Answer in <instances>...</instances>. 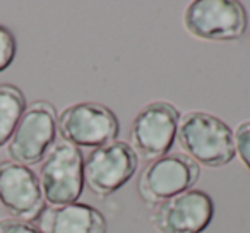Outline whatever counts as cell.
<instances>
[{
  "label": "cell",
  "mask_w": 250,
  "mask_h": 233,
  "mask_svg": "<svg viewBox=\"0 0 250 233\" xmlns=\"http://www.w3.org/2000/svg\"><path fill=\"white\" fill-rule=\"evenodd\" d=\"M57 111L48 101L26 106L18 127L7 143V153L14 163L36 165L45 160L57 139Z\"/></svg>",
  "instance_id": "cell-5"
},
{
  "label": "cell",
  "mask_w": 250,
  "mask_h": 233,
  "mask_svg": "<svg viewBox=\"0 0 250 233\" xmlns=\"http://www.w3.org/2000/svg\"><path fill=\"white\" fill-rule=\"evenodd\" d=\"M180 113L168 101L147 103L132 122L130 146L137 158L154 161L170 153L177 141Z\"/></svg>",
  "instance_id": "cell-8"
},
{
  "label": "cell",
  "mask_w": 250,
  "mask_h": 233,
  "mask_svg": "<svg viewBox=\"0 0 250 233\" xmlns=\"http://www.w3.org/2000/svg\"><path fill=\"white\" fill-rule=\"evenodd\" d=\"M233 139H235V153L238 154L243 167L250 171V120L236 127Z\"/></svg>",
  "instance_id": "cell-14"
},
{
  "label": "cell",
  "mask_w": 250,
  "mask_h": 233,
  "mask_svg": "<svg viewBox=\"0 0 250 233\" xmlns=\"http://www.w3.org/2000/svg\"><path fill=\"white\" fill-rule=\"evenodd\" d=\"M57 129L65 143L76 148L98 149L117 141L120 124L108 106L83 101L67 106L57 117Z\"/></svg>",
  "instance_id": "cell-4"
},
{
  "label": "cell",
  "mask_w": 250,
  "mask_h": 233,
  "mask_svg": "<svg viewBox=\"0 0 250 233\" xmlns=\"http://www.w3.org/2000/svg\"><path fill=\"white\" fill-rule=\"evenodd\" d=\"M137 167L139 158L132 146L124 141H113L84 158V187L98 197H108L134 177Z\"/></svg>",
  "instance_id": "cell-7"
},
{
  "label": "cell",
  "mask_w": 250,
  "mask_h": 233,
  "mask_svg": "<svg viewBox=\"0 0 250 233\" xmlns=\"http://www.w3.org/2000/svg\"><path fill=\"white\" fill-rule=\"evenodd\" d=\"M40 187L50 206L77 202L84 191V156L72 144L57 143L40 168Z\"/></svg>",
  "instance_id": "cell-3"
},
{
  "label": "cell",
  "mask_w": 250,
  "mask_h": 233,
  "mask_svg": "<svg viewBox=\"0 0 250 233\" xmlns=\"http://www.w3.org/2000/svg\"><path fill=\"white\" fill-rule=\"evenodd\" d=\"M184 28L206 42H233L245 35L249 16L236 0H194L184 12Z\"/></svg>",
  "instance_id": "cell-2"
},
{
  "label": "cell",
  "mask_w": 250,
  "mask_h": 233,
  "mask_svg": "<svg viewBox=\"0 0 250 233\" xmlns=\"http://www.w3.org/2000/svg\"><path fill=\"white\" fill-rule=\"evenodd\" d=\"M0 233H42L29 221L18 218L0 219Z\"/></svg>",
  "instance_id": "cell-15"
},
{
  "label": "cell",
  "mask_w": 250,
  "mask_h": 233,
  "mask_svg": "<svg viewBox=\"0 0 250 233\" xmlns=\"http://www.w3.org/2000/svg\"><path fill=\"white\" fill-rule=\"evenodd\" d=\"M177 143L184 154L209 168L225 167L236 154L233 130L216 115L206 111L180 115Z\"/></svg>",
  "instance_id": "cell-1"
},
{
  "label": "cell",
  "mask_w": 250,
  "mask_h": 233,
  "mask_svg": "<svg viewBox=\"0 0 250 233\" xmlns=\"http://www.w3.org/2000/svg\"><path fill=\"white\" fill-rule=\"evenodd\" d=\"M35 226L42 233H106L104 216L83 202L45 208Z\"/></svg>",
  "instance_id": "cell-11"
},
{
  "label": "cell",
  "mask_w": 250,
  "mask_h": 233,
  "mask_svg": "<svg viewBox=\"0 0 250 233\" xmlns=\"http://www.w3.org/2000/svg\"><path fill=\"white\" fill-rule=\"evenodd\" d=\"M201 177V168L184 153H168L149 161L141 171L137 192L149 206H160L168 199L190 191Z\"/></svg>",
  "instance_id": "cell-6"
},
{
  "label": "cell",
  "mask_w": 250,
  "mask_h": 233,
  "mask_svg": "<svg viewBox=\"0 0 250 233\" xmlns=\"http://www.w3.org/2000/svg\"><path fill=\"white\" fill-rule=\"evenodd\" d=\"M214 216L211 195L199 189H190L180 195L161 202L153 214V223L160 233H201Z\"/></svg>",
  "instance_id": "cell-9"
},
{
  "label": "cell",
  "mask_w": 250,
  "mask_h": 233,
  "mask_svg": "<svg viewBox=\"0 0 250 233\" xmlns=\"http://www.w3.org/2000/svg\"><path fill=\"white\" fill-rule=\"evenodd\" d=\"M16 52H18V43L14 33L0 24V72L11 67L16 59Z\"/></svg>",
  "instance_id": "cell-13"
},
{
  "label": "cell",
  "mask_w": 250,
  "mask_h": 233,
  "mask_svg": "<svg viewBox=\"0 0 250 233\" xmlns=\"http://www.w3.org/2000/svg\"><path fill=\"white\" fill-rule=\"evenodd\" d=\"M0 204L24 221H35L42 214L45 199L31 168L14 161L0 165Z\"/></svg>",
  "instance_id": "cell-10"
},
{
  "label": "cell",
  "mask_w": 250,
  "mask_h": 233,
  "mask_svg": "<svg viewBox=\"0 0 250 233\" xmlns=\"http://www.w3.org/2000/svg\"><path fill=\"white\" fill-rule=\"evenodd\" d=\"M26 110V98L14 84H0V148L5 146Z\"/></svg>",
  "instance_id": "cell-12"
}]
</instances>
